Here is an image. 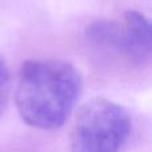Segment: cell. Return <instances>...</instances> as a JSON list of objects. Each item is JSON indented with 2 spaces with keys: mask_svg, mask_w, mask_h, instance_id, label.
<instances>
[{
  "mask_svg": "<svg viewBox=\"0 0 152 152\" xmlns=\"http://www.w3.org/2000/svg\"><path fill=\"white\" fill-rule=\"evenodd\" d=\"M10 91H11V80H10V72L5 66L4 60L0 58V116L4 112L7 107L8 99H10Z\"/></svg>",
  "mask_w": 152,
  "mask_h": 152,
  "instance_id": "cell-4",
  "label": "cell"
},
{
  "mask_svg": "<svg viewBox=\"0 0 152 152\" xmlns=\"http://www.w3.org/2000/svg\"><path fill=\"white\" fill-rule=\"evenodd\" d=\"M79 71L60 60H27L18 76L15 102L28 126L53 131L63 126L81 94Z\"/></svg>",
  "mask_w": 152,
  "mask_h": 152,
  "instance_id": "cell-1",
  "label": "cell"
},
{
  "mask_svg": "<svg viewBox=\"0 0 152 152\" xmlns=\"http://www.w3.org/2000/svg\"><path fill=\"white\" fill-rule=\"evenodd\" d=\"M131 128V118L124 107L103 97L92 99L75 119L71 152H120Z\"/></svg>",
  "mask_w": 152,
  "mask_h": 152,
  "instance_id": "cell-2",
  "label": "cell"
},
{
  "mask_svg": "<svg viewBox=\"0 0 152 152\" xmlns=\"http://www.w3.org/2000/svg\"><path fill=\"white\" fill-rule=\"evenodd\" d=\"M121 26V55L134 64L148 63L152 52V31L148 19L137 11H127Z\"/></svg>",
  "mask_w": 152,
  "mask_h": 152,
  "instance_id": "cell-3",
  "label": "cell"
}]
</instances>
